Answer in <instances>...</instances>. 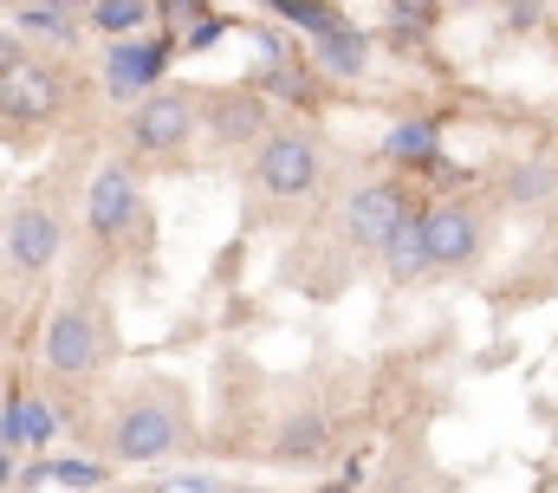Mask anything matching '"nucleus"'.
<instances>
[{
    "label": "nucleus",
    "instance_id": "aec40b11",
    "mask_svg": "<svg viewBox=\"0 0 558 493\" xmlns=\"http://www.w3.org/2000/svg\"><path fill=\"white\" fill-rule=\"evenodd\" d=\"M260 7H267V13H279V20H292L299 33H325L331 20H344L331 0H260Z\"/></svg>",
    "mask_w": 558,
    "mask_h": 493
},
{
    "label": "nucleus",
    "instance_id": "f03ea898",
    "mask_svg": "<svg viewBox=\"0 0 558 493\" xmlns=\"http://www.w3.org/2000/svg\"><path fill=\"white\" fill-rule=\"evenodd\" d=\"M487 246V228L468 202H428L422 208V253H428V273H461L474 266Z\"/></svg>",
    "mask_w": 558,
    "mask_h": 493
},
{
    "label": "nucleus",
    "instance_id": "b1692460",
    "mask_svg": "<svg viewBox=\"0 0 558 493\" xmlns=\"http://www.w3.org/2000/svg\"><path fill=\"white\" fill-rule=\"evenodd\" d=\"M149 7H162V13H169V20H175V33H182V26H189V20H202V13H208V7H202V0H149Z\"/></svg>",
    "mask_w": 558,
    "mask_h": 493
},
{
    "label": "nucleus",
    "instance_id": "393cba45",
    "mask_svg": "<svg viewBox=\"0 0 558 493\" xmlns=\"http://www.w3.org/2000/svg\"><path fill=\"white\" fill-rule=\"evenodd\" d=\"M20 59H26V46H20V33H0V72H7V65H20Z\"/></svg>",
    "mask_w": 558,
    "mask_h": 493
},
{
    "label": "nucleus",
    "instance_id": "9b49d317",
    "mask_svg": "<svg viewBox=\"0 0 558 493\" xmlns=\"http://www.w3.org/2000/svg\"><path fill=\"white\" fill-rule=\"evenodd\" d=\"M52 435H59L52 402L33 396V389H7V402H0V442H7L13 455H39Z\"/></svg>",
    "mask_w": 558,
    "mask_h": 493
},
{
    "label": "nucleus",
    "instance_id": "423d86ee",
    "mask_svg": "<svg viewBox=\"0 0 558 493\" xmlns=\"http://www.w3.org/2000/svg\"><path fill=\"white\" fill-rule=\"evenodd\" d=\"M410 189L403 182H357L351 189V202H344V228H351V241L364 246V253H384V241L410 221Z\"/></svg>",
    "mask_w": 558,
    "mask_h": 493
},
{
    "label": "nucleus",
    "instance_id": "20e7f679",
    "mask_svg": "<svg viewBox=\"0 0 558 493\" xmlns=\"http://www.w3.org/2000/svg\"><path fill=\"white\" fill-rule=\"evenodd\" d=\"M59 253H65V221H59V208L20 202V208L0 221V260H7L13 273H46Z\"/></svg>",
    "mask_w": 558,
    "mask_h": 493
},
{
    "label": "nucleus",
    "instance_id": "a878e982",
    "mask_svg": "<svg viewBox=\"0 0 558 493\" xmlns=\"http://www.w3.org/2000/svg\"><path fill=\"white\" fill-rule=\"evenodd\" d=\"M13 468H20V455H13V448H7V442H0V488H7V481H13Z\"/></svg>",
    "mask_w": 558,
    "mask_h": 493
},
{
    "label": "nucleus",
    "instance_id": "4468645a",
    "mask_svg": "<svg viewBox=\"0 0 558 493\" xmlns=\"http://www.w3.org/2000/svg\"><path fill=\"white\" fill-rule=\"evenodd\" d=\"M384 156L390 163H410V169H435V156H441V130L428 118H403L384 130Z\"/></svg>",
    "mask_w": 558,
    "mask_h": 493
},
{
    "label": "nucleus",
    "instance_id": "c756f323",
    "mask_svg": "<svg viewBox=\"0 0 558 493\" xmlns=\"http://www.w3.org/2000/svg\"><path fill=\"white\" fill-rule=\"evenodd\" d=\"M0 7H20V0H0Z\"/></svg>",
    "mask_w": 558,
    "mask_h": 493
},
{
    "label": "nucleus",
    "instance_id": "4be33fe9",
    "mask_svg": "<svg viewBox=\"0 0 558 493\" xmlns=\"http://www.w3.org/2000/svg\"><path fill=\"white\" fill-rule=\"evenodd\" d=\"M221 33H228V20H221V13H202V20H189V26L175 33V46H182V52H208Z\"/></svg>",
    "mask_w": 558,
    "mask_h": 493
},
{
    "label": "nucleus",
    "instance_id": "412c9836",
    "mask_svg": "<svg viewBox=\"0 0 558 493\" xmlns=\"http://www.w3.org/2000/svg\"><path fill=\"white\" fill-rule=\"evenodd\" d=\"M215 130L221 136H260V98H234V105L221 98L215 105Z\"/></svg>",
    "mask_w": 558,
    "mask_h": 493
},
{
    "label": "nucleus",
    "instance_id": "7ed1b4c3",
    "mask_svg": "<svg viewBox=\"0 0 558 493\" xmlns=\"http://www.w3.org/2000/svg\"><path fill=\"white\" fill-rule=\"evenodd\" d=\"M195 92H182V85H156V92H143L137 111H131V149L143 156H169V149H182L189 136H195Z\"/></svg>",
    "mask_w": 558,
    "mask_h": 493
},
{
    "label": "nucleus",
    "instance_id": "a211bd4d",
    "mask_svg": "<svg viewBox=\"0 0 558 493\" xmlns=\"http://www.w3.org/2000/svg\"><path fill=\"white\" fill-rule=\"evenodd\" d=\"M13 13H20V33H26V39H52V46H72V39H78L72 13H59V7H26V0H20Z\"/></svg>",
    "mask_w": 558,
    "mask_h": 493
},
{
    "label": "nucleus",
    "instance_id": "f3484780",
    "mask_svg": "<svg viewBox=\"0 0 558 493\" xmlns=\"http://www.w3.org/2000/svg\"><path fill=\"white\" fill-rule=\"evenodd\" d=\"M143 20H149V0H92V26L105 39H131Z\"/></svg>",
    "mask_w": 558,
    "mask_h": 493
},
{
    "label": "nucleus",
    "instance_id": "f257e3e1",
    "mask_svg": "<svg viewBox=\"0 0 558 493\" xmlns=\"http://www.w3.org/2000/svg\"><path fill=\"white\" fill-rule=\"evenodd\" d=\"M318 143L305 130H260L254 136V182L260 195H279V202H299L318 189Z\"/></svg>",
    "mask_w": 558,
    "mask_h": 493
},
{
    "label": "nucleus",
    "instance_id": "cd10ccee",
    "mask_svg": "<svg viewBox=\"0 0 558 493\" xmlns=\"http://www.w3.org/2000/svg\"><path fill=\"white\" fill-rule=\"evenodd\" d=\"M318 493H351V481H325Z\"/></svg>",
    "mask_w": 558,
    "mask_h": 493
},
{
    "label": "nucleus",
    "instance_id": "f8f14e48",
    "mask_svg": "<svg viewBox=\"0 0 558 493\" xmlns=\"http://www.w3.org/2000/svg\"><path fill=\"white\" fill-rule=\"evenodd\" d=\"M325 455H331V422L325 416L299 409L274 429V461H286V468H318Z\"/></svg>",
    "mask_w": 558,
    "mask_h": 493
},
{
    "label": "nucleus",
    "instance_id": "39448f33",
    "mask_svg": "<svg viewBox=\"0 0 558 493\" xmlns=\"http://www.w3.org/2000/svg\"><path fill=\"white\" fill-rule=\"evenodd\" d=\"M59 111H65V79H59L52 65H39V59L26 52L20 65L0 72V118L7 123L33 130V123H52Z\"/></svg>",
    "mask_w": 558,
    "mask_h": 493
},
{
    "label": "nucleus",
    "instance_id": "5701e85b",
    "mask_svg": "<svg viewBox=\"0 0 558 493\" xmlns=\"http://www.w3.org/2000/svg\"><path fill=\"white\" fill-rule=\"evenodd\" d=\"M149 493H228L215 474H162Z\"/></svg>",
    "mask_w": 558,
    "mask_h": 493
},
{
    "label": "nucleus",
    "instance_id": "9d476101",
    "mask_svg": "<svg viewBox=\"0 0 558 493\" xmlns=\"http://www.w3.org/2000/svg\"><path fill=\"white\" fill-rule=\"evenodd\" d=\"M137 176L124 169V163H105L98 176H92V189H85V228L98 235V241H124L131 228H137Z\"/></svg>",
    "mask_w": 558,
    "mask_h": 493
},
{
    "label": "nucleus",
    "instance_id": "6ab92c4d",
    "mask_svg": "<svg viewBox=\"0 0 558 493\" xmlns=\"http://www.w3.org/2000/svg\"><path fill=\"white\" fill-rule=\"evenodd\" d=\"M553 189H558V163H539V156H526V163L507 176V195H513V202H546Z\"/></svg>",
    "mask_w": 558,
    "mask_h": 493
},
{
    "label": "nucleus",
    "instance_id": "2eb2a0df",
    "mask_svg": "<svg viewBox=\"0 0 558 493\" xmlns=\"http://www.w3.org/2000/svg\"><path fill=\"white\" fill-rule=\"evenodd\" d=\"M13 474H20V488H26V493H33V488H46V481H59V488H78V493L105 488V468H98V461H65V455L26 461V468H13Z\"/></svg>",
    "mask_w": 558,
    "mask_h": 493
},
{
    "label": "nucleus",
    "instance_id": "c85d7f7f",
    "mask_svg": "<svg viewBox=\"0 0 558 493\" xmlns=\"http://www.w3.org/2000/svg\"><path fill=\"white\" fill-rule=\"evenodd\" d=\"M228 493H274V488H228Z\"/></svg>",
    "mask_w": 558,
    "mask_h": 493
},
{
    "label": "nucleus",
    "instance_id": "ddd939ff",
    "mask_svg": "<svg viewBox=\"0 0 558 493\" xmlns=\"http://www.w3.org/2000/svg\"><path fill=\"white\" fill-rule=\"evenodd\" d=\"M312 52L331 79H364L371 72V39L351 26V20H331L325 33H312Z\"/></svg>",
    "mask_w": 558,
    "mask_h": 493
},
{
    "label": "nucleus",
    "instance_id": "bb28decb",
    "mask_svg": "<svg viewBox=\"0 0 558 493\" xmlns=\"http://www.w3.org/2000/svg\"><path fill=\"white\" fill-rule=\"evenodd\" d=\"M26 7H59V13H72V7H85V0H26Z\"/></svg>",
    "mask_w": 558,
    "mask_h": 493
},
{
    "label": "nucleus",
    "instance_id": "6e6552de",
    "mask_svg": "<svg viewBox=\"0 0 558 493\" xmlns=\"http://www.w3.org/2000/svg\"><path fill=\"white\" fill-rule=\"evenodd\" d=\"M39 351H46V370H59V376H92L98 358H105V338H98L92 305H59V312L46 318Z\"/></svg>",
    "mask_w": 558,
    "mask_h": 493
},
{
    "label": "nucleus",
    "instance_id": "dca6fc26",
    "mask_svg": "<svg viewBox=\"0 0 558 493\" xmlns=\"http://www.w3.org/2000/svg\"><path fill=\"white\" fill-rule=\"evenodd\" d=\"M377 260H384V273H390V279H422V273H428V253H422V208H410V221L384 241Z\"/></svg>",
    "mask_w": 558,
    "mask_h": 493
},
{
    "label": "nucleus",
    "instance_id": "1a4fd4ad",
    "mask_svg": "<svg viewBox=\"0 0 558 493\" xmlns=\"http://www.w3.org/2000/svg\"><path fill=\"white\" fill-rule=\"evenodd\" d=\"M169 52H175V33H162V39H111V52H105V92L124 105V98H143V92H156L162 85V72H169Z\"/></svg>",
    "mask_w": 558,
    "mask_h": 493
},
{
    "label": "nucleus",
    "instance_id": "0eeeda50",
    "mask_svg": "<svg viewBox=\"0 0 558 493\" xmlns=\"http://www.w3.org/2000/svg\"><path fill=\"white\" fill-rule=\"evenodd\" d=\"M175 448H182V422H175V409H162V402H131V409L111 422V455L131 461V468H149V461H162V455H175Z\"/></svg>",
    "mask_w": 558,
    "mask_h": 493
}]
</instances>
